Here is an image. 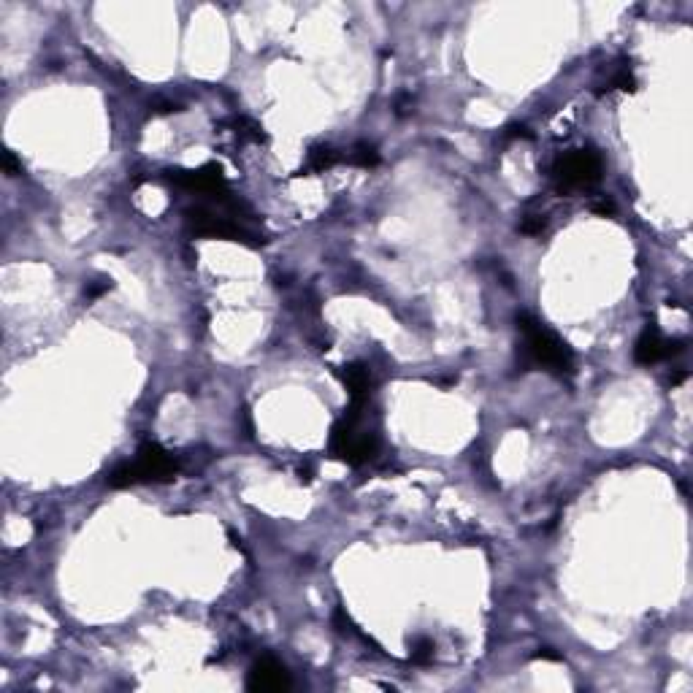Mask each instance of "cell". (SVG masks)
<instances>
[{"label": "cell", "instance_id": "obj_1", "mask_svg": "<svg viewBox=\"0 0 693 693\" xmlns=\"http://www.w3.org/2000/svg\"><path fill=\"white\" fill-rule=\"evenodd\" d=\"M518 331L523 336V355L528 366L547 369L552 374H572L574 371V352L569 344L558 339L552 331H547L534 315L520 312L518 315Z\"/></svg>", "mask_w": 693, "mask_h": 693}, {"label": "cell", "instance_id": "obj_2", "mask_svg": "<svg viewBox=\"0 0 693 693\" xmlns=\"http://www.w3.org/2000/svg\"><path fill=\"white\" fill-rule=\"evenodd\" d=\"M176 471H179V463L168 449H163L158 442H144L138 447L136 461L119 463L109 471L106 485L109 488H130L138 482H165V479H173Z\"/></svg>", "mask_w": 693, "mask_h": 693}, {"label": "cell", "instance_id": "obj_3", "mask_svg": "<svg viewBox=\"0 0 693 693\" xmlns=\"http://www.w3.org/2000/svg\"><path fill=\"white\" fill-rule=\"evenodd\" d=\"M604 173V160L596 149H572L555 160L552 165V190L558 195H572L577 190L599 185Z\"/></svg>", "mask_w": 693, "mask_h": 693}, {"label": "cell", "instance_id": "obj_4", "mask_svg": "<svg viewBox=\"0 0 693 693\" xmlns=\"http://www.w3.org/2000/svg\"><path fill=\"white\" fill-rule=\"evenodd\" d=\"M168 182L179 185V187L190 190V192H198V195H206L212 201L222 203V206H231V190H228V182L219 171V165H201V168H176V171H168L165 176Z\"/></svg>", "mask_w": 693, "mask_h": 693}, {"label": "cell", "instance_id": "obj_5", "mask_svg": "<svg viewBox=\"0 0 693 693\" xmlns=\"http://www.w3.org/2000/svg\"><path fill=\"white\" fill-rule=\"evenodd\" d=\"M187 231L192 236H203V239H222V241H239L246 246H258L255 236L246 231L244 225H239L231 217H217L209 209H190L187 214Z\"/></svg>", "mask_w": 693, "mask_h": 693}, {"label": "cell", "instance_id": "obj_6", "mask_svg": "<svg viewBox=\"0 0 693 693\" xmlns=\"http://www.w3.org/2000/svg\"><path fill=\"white\" fill-rule=\"evenodd\" d=\"M685 349V342L682 339H664L661 331L655 325H648L645 331L639 333L634 344V361L639 366H653V363L664 361V358H675Z\"/></svg>", "mask_w": 693, "mask_h": 693}, {"label": "cell", "instance_id": "obj_7", "mask_svg": "<svg viewBox=\"0 0 693 693\" xmlns=\"http://www.w3.org/2000/svg\"><path fill=\"white\" fill-rule=\"evenodd\" d=\"M293 685L290 672L285 664H279L276 658H260L252 664L249 675H246V688L258 693H274V691H288Z\"/></svg>", "mask_w": 693, "mask_h": 693}, {"label": "cell", "instance_id": "obj_8", "mask_svg": "<svg viewBox=\"0 0 693 693\" xmlns=\"http://www.w3.org/2000/svg\"><path fill=\"white\" fill-rule=\"evenodd\" d=\"M336 374H339V379L344 382V388L349 390L352 401H366V398H369V390H371V371H369L366 363H361V361L346 363V366H342Z\"/></svg>", "mask_w": 693, "mask_h": 693}, {"label": "cell", "instance_id": "obj_9", "mask_svg": "<svg viewBox=\"0 0 693 693\" xmlns=\"http://www.w3.org/2000/svg\"><path fill=\"white\" fill-rule=\"evenodd\" d=\"M339 163V155L333 152L331 146H312L309 149V163H306V171H328Z\"/></svg>", "mask_w": 693, "mask_h": 693}, {"label": "cell", "instance_id": "obj_10", "mask_svg": "<svg viewBox=\"0 0 693 693\" xmlns=\"http://www.w3.org/2000/svg\"><path fill=\"white\" fill-rule=\"evenodd\" d=\"M349 163L358 165V168H376L379 165V152H376L374 144H355L352 155H349Z\"/></svg>", "mask_w": 693, "mask_h": 693}, {"label": "cell", "instance_id": "obj_11", "mask_svg": "<svg viewBox=\"0 0 693 693\" xmlns=\"http://www.w3.org/2000/svg\"><path fill=\"white\" fill-rule=\"evenodd\" d=\"M433 653H436V645H433L431 639H425V636H420V639H415L412 642V664L418 666H425L433 661Z\"/></svg>", "mask_w": 693, "mask_h": 693}, {"label": "cell", "instance_id": "obj_12", "mask_svg": "<svg viewBox=\"0 0 693 693\" xmlns=\"http://www.w3.org/2000/svg\"><path fill=\"white\" fill-rule=\"evenodd\" d=\"M545 228H547L545 214H528L523 222H520V233H525V236H539Z\"/></svg>", "mask_w": 693, "mask_h": 693}, {"label": "cell", "instance_id": "obj_13", "mask_svg": "<svg viewBox=\"0 0 693 693\" xmlns=\"http://www.w3.org/2000/svg\"><path fill=\"white\" fill-rule=\"evenodd\" d=\"M612 87H615V89H623V92H634L636 79L628 71H623V73H618V76L612 79Z\"/></svg>", "mask_w": 693, "mask_h": 693}, {"label": "cell", "instance_id": "obj_14", "mask_svg": "<svg viewBox=\"0 0 693 693\" xmlns=\"http://www.w3.org/2000/svg\"><path fill=\"white\" fill-rule=\"evenodd\" d=\"M591 209H593V212H596V214H601V217L615 214V203L609 201V198H601V201H593V203H591Z\"/></svg>", "mask_w": 693, "mask_h": 693}, {"label": "cell", "instance_id": "obj_15", "mask_svg": "<svg viewBox=\"0 0 693 693\" xmlns=\"http://www.w3.org/2000/svg\"><path fill=\"white\" fill-rule=\"evenodd\" d=\"M3 168H6V173H9V176H16V173H22V165L16 163L14 152H6V155H3Z\"/></svg>", "mask_w": 693, "mask_h": 693}, {"label": "cell", "instance_id": "obj_16", "mask_svg": "<svg viewBox=\"0 0 693 693\" xmlns=\"http://www.w3.org/2000/svg\"><path fill=\"white\" fill-rule=\"evenodd\" d=\"M504 138H531V130L525 128V125H509L506 128V133H504Z\"/></svg>", "mask_w": 693, "mask_h": 693}, {"label": "cell", "instance_id": "obj_17", "mask_svg": "<svg viewBox=\"0 0 693 693\" xmlns=\"http://www.w3.org/2000/svg\"><path fill=\"white\" fill-rule=\"evenodd\" d=\"M109 288H111V282H101V285H87V290H84L87 301H92V298L103 295V293H106Z\"/></svg>", "mask_w": 693, "mask_h": 693}, {"label": "cell", "instance_id": "obj_18", "mask_svg": "<svg viewBox=\"0 0 693 693\" xmlns=\"http://www.w3.org/2000/svg\"><path fill=\"white\" fill-rule=\"evenodd\" d=\"M536 661H561V653H555L552 648H539L534 653Z\"/></svg>", "mask_w": 693, "mask_h": 693}]
</instances>
